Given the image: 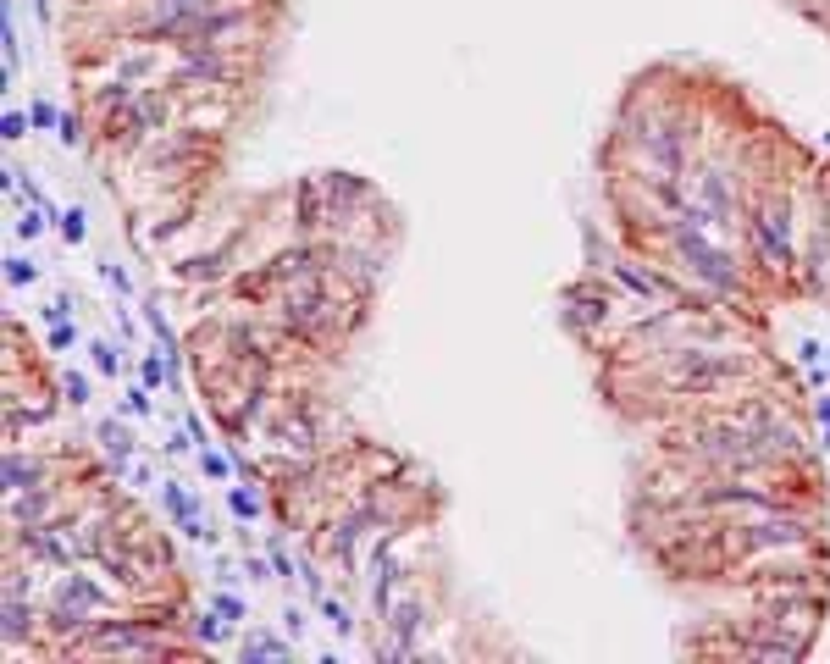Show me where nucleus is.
Masks as SVG:
<instances>
[{
  "label": "nucleus",
  "instance_id": "obj_1",
  "mask_svg": "<svg viewBox=\"0 0 830 664\" xmlns=\"http://www.w3.org/2000/svg\"><path fill=\"white\" fill-rule=\"evenodd\" d=\"M753 377H759V355L753 349H736V344H681L642 371L648 393L664 388L681 404H714L725 393L747 388Z\"/></svg>",
  "mask_w": 830,
  "mask_h": 664
},
{
  "label": "nucleus",
  "instance_id": "obj_2",
  "mask_svg": "<svg viewBox=\"0 0 830 664\" xmlns=\"http://www.w3.org/2000/svg\"><path fill=\"white\" fill-rule=\"evenodd\" d=\"M742 238H747V255L759 261V272H775L781 283L797 277V211L781 189H764L742 205Z\"/></svg>",
  "mask_w": 830,
  "mask_h": 664
},
{
  "label": "nucleus",
  "instance_id": "obj_3",
  "mask_svg": "<svg viewBox=\"0 0 830 664\" xmlns=\"http://www.w3.org/2000/svg\"><path fill=\"white\" fill-rule=\"evenodd\" d=\"M631 144L648 166L659 172H687L692 166V139H698V122H692L687 106H670V100H653L631 117Z\"/></svg>",
  "mask_w": 830,
  "mask_h": 664
},
{
  "label": "nucleus",
  "instance_id": "obj_4",
  "mask_svg": "<svg viewBox=\"0 0 830 664\" xmlns=\"http://www.w3.org/2000/svg\"><path fill=\"white\" fill-rule=\"evenodd\" d=\"M277 321L294 332L299 344L316 349V344H327V338H338V327H344V299L327 288V277L288 283V288H277Z\"/></svg>",
  "mask_w": 830,
  "mask_h": 664
},
{
  "label": "nucleus",
  "instance_id": "obj_5",
  "mask_svg": "<svg viewBox=\"0 0 830 664\" xmlns=\"http://www.w3.org/2000/svg\"><path fill=\"white\" fill-rule=\"evenodd\" d=\"M687 205L692 211H703V222L714 227V233H742V178H736V166L720 161V155H709V161L687 166Z\"/></svg>",
  "mask_w": 830,
  "mask_h": 664
},
{
  "label": "nucleus",
  "instance_id": "obj_6",
  "mask_svg": "<svg viewBox=\"0 0 830 664\" xmlns=\"http://www.w3.org/2000/svg\"><path fill=\"white\" fill-rule=\"evenodd\" d=\"M559 316H565V327L576 332L581 344H598V332H609L620 321V299L609 294L604 283H570L565 294H559Z\"/></svg>",
  "mask_w": 830,
  "mask_h": 664
},
{
  "label": "nucleus",
  "instance_id": "obj_7",
  "mask_svg": "<svg viewBox=\"0 0 830 664\" xmlns=\"http://www.w3.org/2000/svg\"><path fill=\"white\" fill-rule=\"evenodd\" d=\"M332 272V249L327 244H316V238H299L294 249H283L272 266H266V277H272L277 288H288V283H310V277H327Z\"/></svg>",
  "mask_w": 830,
  "mask_h": 664
},
{
  "label": "nucleus",
  "instance_id": "obj_8",
  "mask_svg": "<svg viewBox=\"0 0 830 664\" xmlns=\"http://www.w3.org/2000/svg\"><path fill=\"white\" fill-rule=\"evenodd\" d=\"M161 510H166V521H172V532L194 537V543H216V532L200 521V498H194L183 482H172V476L161 482Z\"/></svg>",
  "mask_w": 830,
  "mask_h": 664
},
{
  "label": "nucleus",
  "instance_id": "obj_9",
  "mask_svg": "<svg viewBox=\"0 0 830 664\" xmlns=\"http://www.w3.org/2000/svg\"><path fill=\"white\" fill-rule=\"evenodd\" d=\"M321 189H327L332 222H338V211H344V222H349L355 205H377V189H371L366 178H355V172H321Z\"/></svg>",
  "mask_w": 830,
  "mask_h": 664
},
{
  "label": "nucleus",
  "instance_id": "obj_10",
  "mask_svg": "<svg viewBox=\"0 0 830 664\" xmlns=\"http://www.w3.org/2000/svg\"><path fill=\"white\" fill-rule=\"evenodd\" d=\"M45 482H56L45 454H28L23 443H12L6 449V493H28V487H45Z\"/></svg>",
  "mask_w": 830,
  "mask_h": 664
},
{
  "label": "nucleus",
  "instance_id": "obj_11",
  "mask_svg": "<svg viewBox=\"0 0 830 664\" xmlns=\"http://www.w3.org/2000/svg\"><path fill=\"white\" fill-rule=\"evenodd\" d=\"M360 532H371L366 526V515L355 510V504H349L344 515H338V521L327 526V554L338 559V565L344 570H355V554H360Z\"/></svg>",
  "mask_w": 830,
  "mask_h": 664
},
{
  "label": "nucleus",
  "instance_id": "obj_12",
  "mask_svg": "<svg viewBox=\"0 0 830 664\" xmlns=\"http://www.w3.org/2000/svg\"><path fill=\"white\" fill-rule=\"evenodd\" d=\"M238 659H249V664H261V659H294V637H288V631L255 626V631H244V637H238Z\"/></svg>",
  "mask_w": 830,
  "mask_h": 664
},
{
  "label": "nucleus",
  "instance_id": "obj_13",
  "mask_svg": "<svg viewBox=\"0 0 830 664\" xmlns=\"http://www.w3.org/2000/svg\"><path fill=\"white\" fill-rule=\"evenodd\" d=\"M95 443L106 449V460H111V476H128V465H133V432L122 427V415H106L95 427Z\"/></svg>",
  "mask_w": 830,
  "mask_h": 664
},
{
  "label": "nucleus",
  "instance_id": "obj_14",
  "mask_svg": "<svg viewBox=\"0 0 830 664\" xmlns=\"http://www.w3.org/2000/svg\"><path fill=\"white\" fill-rule=\"evenodd\" d=\"M189 626H194V642H200V648H227V642H233V631H238L222 609H205V615H194Z\"/></svg>",
  "mask_w": 830,
  "mask_h": 664
},
{
  "label": "nucleus",
  "instance_id": "obj_15",
  "mask_svg": "<svg viewBox=\"0 0 830 664\" xmlns=\"http://www.w3.org/2000/svg\"><path fill=\"white\" fill-rule=\"evenodd\" d=\"M227 510H233V521H261V515H266V498L249 493V487H227Z\"/></svg>",
  "mask_w": 830,
  "mask_h": 664
},
{
  "label": "nucleus",
  "instance_id": "obj_16",
  "mask_svg": "<svg viewBox=\"0 0 830 664\" xmlns=\"http://www.w3.org/2000/svg\"><path fill=\"white\" fill-rule=\"evenodd\" d=\"M50 216H56V211H50V205H28V211L17 216V222H12V233L23 238V244H34V238H45Z\"/></svg>",
  "mask_w": 830,
  "mask_h": 664
},
{
  "label": "nucleus",
  "instance_id": "obj_17",
  "mask_svg": "<svg viewBox=\"0 0 830 664\" xmlns=\"http://www.w3.org/2000/svg\"><path fill=\"white\" fill-rule=\"evenodd\" d=\"M89 366H95L100 377H117L122 371V349L106 344V338H89Z\"/></svg>",
  "mask_w": 830,
  "mask_h": 664
},
{
  "label": "nucleus",
  "instance_id": "obj_18",
  "mask_svg": "<svg viewBox=\"0 0 830 664\" xmlns=\"http://www.w3.org/2000/svg\"><path fill=\"white\" fill-rule=\"evenodd\" d=\"M61 399H67L72 410H83V404L95 399V382L83 377V371H61Z\"/></svg>",
  "mask_w": 830,
  "mask_h": 664
},
{
  "label": "nucleus",
  "instance_id": "obj_19",
  "mask_svg": "<svg viewBox=\"0 0 830 664\" xmlns=\"http://www.w3.org/2000/svg\"><path fill=\"white\" fill-rule=\"evenodd\" d=\"M316 609L327 615V626L338 631V637H355V615H349V604H338V598L321 593V598H316Z\"/></svg>",
  "mask_w": 830,
  "mask_h": 664
},
{
  "label": "nucleus",
  "instance_id": "obj_20",
  "mask_svg": "<svg viewBox=\"0 0 830 664\" xmlns=\"http://www.w3.org/2000/svg\"><path fill=\"white\" fill-rule=\"evenodd\" d=\"M56 227H61V238H67V244L78 249L83 238H89V216H83V205H67V211L56 216Z\"/></svg>",
  "mask_w": 830,
  "mask_h": 664
},
{
  "label": "nucleus",
  "instance_id": "obj_21",
  "mask_svg": "<svg viewBox=\"0 0 830 664\" xmlns=\"http://www.w3.org/2000/svg\"><path fill=\"white\" fill-rule=\"evenodd\" d=\"M155 388H144V382H133L128 393H122V415H133V421H150L155 415V399H150Z\"/></svg>",
  "mask_w": 830,
  "mask_h": 664
},
{
  "label": "nucleus",
  "instance_id": "obj_22",
  "mask_svg": "<svg viewBox=\"0 0 830 664\" xmlns=\"http://www.w3.org/2000/svg\"><path fill=\"white\" fill-rule=\"evenodd\" d=\"M200 471L211 476V482H227V476L238 471V460H227V454L216 449V443H205V449H200Z\"/></svg>",
  "mask_w": 830,
  "mask_h": 664
},
{
  "label": "nucleus",
  "instance_id": "obj_23",
  "mask_svg": "<svg viewBox=\"0 0 830 664\" xmlns=\"http://www.w3.org/2000/svg\"><path fill=\"white\" fill-rule=\"evenodd\" d=\"M6 283H12V288L39 283V261H28V255H6Z\"/></svg>",
  "mask_w": 830,
  "mask_h": 664
},
{
  "label": "nucleus",
  "instance_id": "obj_24",
  "mask_svg": "<svg viewBox=\"0 0 830 664\" xmlns=\"http://www.w3.org/2000/svg\"><path fill=\"white\" fill-rule=\"evenodd\" d=\"M144 321H150V332L161 338L166 349H178V332H172V321H166V310L155 305V299H144Z\"/></svg>",
  "mask_w": 830,
  "mask_h": 664
},
{
  "label": "nucleus",
  "instance_id": "obj_25",
  "mask_svg": "<svg viewBox=\"0 0 830 664\" xmlns=\"http://www.w3.org/2000/svg\"><path fill=\"white\" fill-rule=\"evenodd\" d=\"M211 609H222V615L233 620V626H238V620H249V604L233 593V587H216V593H211Z\"/></svg>",
  "mask_w": 830,
  "mask_h": 664
},
{
  "label": "nucleus",
  "instance_id": "obj_26",
  "mask_svg": "<svg viewBox=\"0 0 830 664\" xmlns=\"http://www.w3.org/2000/svg\"><path fill=\"white\" fill-rule=\"evenodd\" d=\"M166 355V349H161ZM161 355H144V366H139V382L144 388H166V382H172V366H166Z\"/></svg>",
  "mask_w": 830,
  "mask_h": 664
},
{
  "label": "nucleus",
  "instance_id": "obj_27",
  "mask_svg": "<svg viewBox=\"0 0 830 664\" xmlns=\"http://www.w3.org/2000/svg\"><path fill=\"white\" fill-rule=\"evenodd\" d=\"M28 128H34V122H28V111H23V106H6V117H0V139L17 144Z\"/></svg>",
  "mask_w": 830,
  "mask_h": 664
},
{
  "label": "nucleus",
  "instance_id": "obj_28",
  "mask_svg": "<svg viewBox=\"0 0 830 664\" xmlns=\"http://www.w3.org/2000/svg\"><path fill=\"white\" fill-rule=\"evenodd\" d=\"M100 277H106V283L117 288L122 299H133V272H128V266H117V261H100Z\"/></svg>",
  "mask_w": 830,
  "mask_h": 664
},
{
  "label": "nucleus",
  "instance_id": "obj_29",
  "mask_svg": "<svg viewBox=\"0 0 830 664\" xmlns=\"http://www.w3.org/2000/svg\"><path fill=\"white\" fill-rule=\"evenodd\" d=\"M45 344H50V349H56V355H67V349H72V344H78V327H72V321H56V327H50V332H45Z\"/></svg>",
  "mask_w": 830,
  "mask_h": 664
},
{
  "label": "nucleus",
  "instance_id": "obj_30",
  "mask_svg": "<svg viewBox=\"0 0 830 664\" xmlns=\"http://www.w3.org/2000/svg\"><path fill=\"white\" fill-rule=\"evenodd\" d=\"M28 122H34V133H45V128H56L61 122V111L50 106V100H34V106H28Z\"/></svg>",
  "mask_w": 830,
  "mask_h": 664
},
{
  "label": "nucleus",
  "instance_id": "obj_31",
  "mask_svg": "<svg viewBox=\"0 0 830 664\" xmlns=\"http://www.w3.org/2000/svg\"><path fill=\"white\" fill-rule=\"evenodd\" d=\"M56 133H61V144H67V150H78L83 144V122L72 117V111H61V122H56Z\"/></svg>",
  "mask_w": 830,
  "mask_h": 664
},
{
  "label": "nucleus",
  "instance_id": "obj_32",
  "mask_svg": "<svg viewBox=\"0 0 830 664\" xmlns=\"http://www.w3.org/2000/svg\"><path fill=\"white\" fill-rule=\"evenodd\" d=\"M272 570H277V581H294V559H288V548H283V532L272 537Z\"/></svg>",
  "mask_w": 830,
  "mask_h": 664
},
{
  "label": "nucleus",
  "instance_id": "obj_33",
  "mask_svg": "<svg viewBox=\"0 0 830 664\" xmlns=\"http://www.w3.org/2000/svg\"><path fill=\"white\" fill-rule=\"evenodd\" d=\"M39 316H45V327H56V321H72V294H56L45 310H39Z\"/></svg>",
  "mask_w": 830,
  "mask_h": 664
},
{
  "label": "nucleus",
  "instance_id": "obj_34",
  "mask_svg": "<svg viewBox=\"0 0 830 664\" xmlns=\"http://www.w3.org/2000/svg\"><path fill=\"white\" fill-rule=\"evenodd\" d=\"M283 631H288L294 642L305 637V609H299V604H288V609H283Z\"/></svg>",
  "mask_w": 830,
  "mask_h": 664
},
{
  "label": "nucleus",
  "instance_id": "obj_35",
  "mask_svg": "<svg viewBox=\"0 0 830 664\" xmlns=\"http://www.w3.org/2000/svg\"><path fill=\"white\" fill-rule=\"evenodd\" d=\"M244 570H249V576H255V581H266V576H277V570H272V554H244Z\"/></svg>",
  "mask_w": 830,
  "mask_h": 664
},
{
  "label": "nucleus",
  "instance_id": "obj_36",
  "mask_svg": "<svg viewBox=\"0 0 830 664\" xmlns=\"http://www.w3.org/2000/svg\"><path fill=\"white\" fill-rule=\"evenodd\" d=\"M797 360H803V366H819V360H825V349H819L814 338H803V344H797Z\"/></svg>",
  "mask_w": 830,
  "mask_h": 664
},
{
  "label": "nucleus",
  "instance_id": "obj_37",
  "mask_svg": "<svg viewBox=\"0 0 830 664\" xmlns=\"http://www.w3.org/2000/svg\"><path fill=\"white\" fill-rule=\"evenodd\" d=\"M183 427H189V438L200 443V449H205V443H211V432H205V421H200V415H189V421H183Z\"/></svg>",
  "mask_w": 830,
  "mask_h": 664
},
{
  "label": "nucleus",
  "instance_id": "obj_38",
  "mask_svg": "<svg viewBox=\"0 0 830 664\" xmlns=\"http://www.w3.org/2000/svg\"><path fill=\"white\" fill-rule=\"evenodd\" d=\"M150 6H183V12H194V6H211V0H150Z\"/></svg>",
  "mask_w": 830,
  "mask_h": 664
},
{
  "label": "nucleus",
  "instance_id": "obj_39",
  "mask_svg": "<svg viewBox=\"0 0 830 664\" xmlns=\"http://www.w3.org/2000/svg\"><path fill=\"white\" fill-rule=\"evenodd\" d=\"M814 415H819V427H830V399H819V404H814Z\"/></svg>",
  "mask_w": 830,
  "mask_h": 664
},
{
  "label": "nucleus",
  "instance_id": "obj_40",
  "mask_svg": "<svg viewBox=\"0 0 830 664\" xmlns=\"http://www.w3.org/2000/svg\"><path fill=\"white\" fill-rule=\"evenodd\" d=\"M211 6H249V0H211Z\"/></svg>",
  "mask_w": 830,
  "mask_h": 664
},
{
  "label": "nucleus",
  "instance_id": "obj_41",
  "mask_svg": "<svg viewBox=\"0 0 830 664\" xmlns=\"http://www.w3.org/2000/svg\"><path fill=\"white\" fill-rule=\"evenodd\" d=\"M819 449H825V454H830V427H825V438H819Z\"/></svg>",
  "mask_w": 830,
  "mask_h": 664
}]
</instances>
